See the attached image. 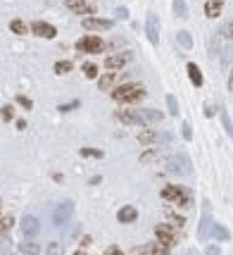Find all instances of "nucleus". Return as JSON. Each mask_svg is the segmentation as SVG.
I'll return each instance as SVG.
<instances>
[{
	"instance_id": "nucleus-1",
	"label": "nucleus",
	"mask_w": 233,
	"mask_h": 255,
	"mask_svg": "<svg viewBox=\"0 0 233 255\" xmlns=\"http://www.w3.org/2000/svg\"><path fill=\"white\" fill-rule=\"evenodd\" d=\"M112 98L117 103H138L145 98V86L143 84H122L119 89L112 91Z\"/></svg>"
},
{
	"instance_id": "nucleus-2",
	"label": "nucleus",
	"mask_w": 233,
	"mask_h": 255,
	"mask_svg": "<svg viewBox=\"0 0 233 255\" xmlns=\"http://www.w3.org/2000/svg\"><path fill=\"white\" fill-rule=\"evenodd\" d=\"M162 198L169 203H176V205H188L191 203V193L181 186H164L162 188Z\"/></svg>"
},
{
	"instance_id": "nucleus-3",
	"label": "nucleus",
	"mask_w": 233,
	"mask_h": 255,
	"mask_svg": "<svg viewBox=\"0 0 233 255\" xmlns=\"http://www.w3.org/2000/svg\"><path fill=\"white\" fill-rule=\"evenodd\" d=\"M191 160L186 155H171L167 160V172L169 174H176V177H183V174H191Z\"/></svg>"
},
{
	"instance_id": "nucleus-4",
	"label": "nucleus",
	"mask_w": 233,
	"mask_h": 255,
	"mask_svg": "<svg viewBox=\"0 0 233 255\" xmlns=\"http://www.w3.org/2000/svg\"><path fill=\"white\" fill-rule=\"evenodd\" d=\"M76 48L81 50V53H103L107 46H105V41L98 36H84L76 41Z\"/></svg>"
},
{
	"instance_id": "nucleus-5",
	"label": "nucleus",
	"mask_w": 233,
	"mask_h": 255,
	"mask_svg": "<svg viewBox=\"0 0 233 255\" xmlns=\"http://www.w3.org/2000/svg\"><path fill=\"white\" fill-rule=\"evenodd\" d=\"M72 212H74V203L72 201L60 203V205L55 208V212H53V224L55 227H64V224L72 219Z\"/></svg>"
},
{
	"instance_id": "nucleus-6",
	"label": "nucleus",
	"mask_w": 233,
	"mask_h": 255,
	"mask_svg": "<svg viewBox=\"0 0 233 255\" xmlns=\"http://www.w3.org/2000/svg\"><path fill=\"white\" fill-rule=\"evenodd\" d=\"M145 34L152 46L160 43V17L155 12H148V17H145Z\"/></svg>"
},
{
	"instance_id": "nucleus-7",
	"label": "nucleus",
	"mask_w": 233,
	"mask_h": 255,
	"mask_svg": "<svg viewBox=\"0 0 233 255\" xmlns=\"http://www.w3.org/2000/svg\"><path fill=\"white\" fill-rule=\"evenodd\" d=\"M212 232V215H210V203L202 205V217H200V227H197V241H205Z\"/></svg>"
},
{
	"instance_id": "nucleus-8",
	"label": "nucleus",
	"mask_w": 233,
	"mask_h": 255,
	"mask_svg": "<svg viewBox=\"0 0 233 255\" xmlns=\"http://www.w3.org/2000/svg\"><path fill=\"white\" fill-rule=\"evenodd\" d=\"M155 236H157V241H160L162 246H174L176 243V232L169 227V224H157V229H155Z\"/></svg>"
},
{
	"instance_id": "nucleus-9",
	"label": "nucleus",
	"mask_w": 233,
	"mask_h": 255,
	"mask_svg": "<svg viewBox=\"0 0 233 255\" xmlns=\"http://www.w3.org/2000/svg\"><path fill=\"white\" fill-rule=\"evenodd\" d=\"M67 7L76 12V15H95V5H93V0H67Z\"/></svg>"
},
{
	"instance_id": "nucleus-10",
	"label": "nucleus",
	"mask_w": 233,
	"mask_h": 255,
	"mask_svg": "<svg viewBox=\"0 0 233 255\" xmlns=\"http://www.w3.org/2000/svg\"><path fill=\"white\" fill-rule=\"evenodd\" d=\"M114 24H112V19H100V17H86L84 19V29H88V31H109Z\"/></svg>"
},
{
	"instance_id": "nucleus-11",
	"label": "nucleus",
	"mask_w": 233,
	"mask_h": 255,
	"mask_svg": "<svg viewBox=\"0 0 233 255\" xmlns=\"http://www.w3.org/2000/svg\"><path fill=\"white\" fill-rule=\"evenodd\" d=\"M41 232V222H38L34 215H26V217H21V234L26 238H34Z\"/></svg>"
},
{
	"instance_id": "nucleus-12",
	"label": "nucleus",
	"mask_w": 233,
	"mask_h": 255,
	"mask_svg": "<svg viewBox=\"0 0 233 255\" xmlns=\"http://www.w3.org/2000/svg\"><path fill=\"white\" fill-rule=\"evenodd\" d=\"M31 31H34V36H38V38H55L57 36V29H55L53 24H48V22H34V24H31Z\"/></svg>"
},
{
	"instance_id": "nucleus-13",
	"label": "nucleus",
	"mask_w": 233,
	"mask_h": 255,
	"mask_svg": "<svg viewBox=\"0 0 233 255\" xmlns=\"http://www.w3.org/2000/svg\"><path fill=\"white\" fill-rule=\"evenodd\" d=\"M131 57H133L131 53H117V55H109L107 60H105V67H107V70H122V67H126V65L131 62Z\"/></svg>"
},
{
	"instance_id": "nucleus-14",
	"label": "nucleus",
	"mask_w": 233,
	"mask_h": 255,
	"mask_svg": "<svg viewBox=\"0 0 233 255\" xmlns=\"http://www.w3.org/2000/svg\"><path fill=\"white\" fill-rule=\"evenodd\" d=\"M117 119L124 122V124H143L138 110H119V112H117Z\"/></svg>"
},
{
	"instance_id": "nucleus-15",
	"label": "nucleus",
	"mask_w": 233,
	"mask_h": 255,
	"mask_svg": "<svg viewBox=\"0 0 233 255\" xmlns=\"http://www.w3.org/2000/svg\"><path fill=\"white\" fill-rule=\"evenodd\" d=\"M136 217H138V210H136L133 205H124V208L119 210V215H117V219H119L122 224H131V222H136Z\"/></svg>"
},
{
	"instance_id": "nucleus-16",
	"label": "nucleus",
	"mask_w": 233,
	"mask_h": 255,
	"mask_svg": "<svg viewBox=\"0 0 233 255\" xmlns=\"http://www.w3.org/2000/svg\"><path fill=\"white\" fill-rule=\"evenodd\" d=\"M138 112H141V119H143V124H148V122H162V119H164V115H162L160 110L141 108Z\"/></svg>"
},
{
	"instance_id": "nucleus-17",
	"label": "nucleus",
	"mask_w": 233,
	"mask_h": 255,
	"mask_svg": "<svg viewBox=\"0 0 233 255\" xmlns=\"http://www.w3.org/2000/svg\"><path fill=\"white\" fill-rule=\"evenodd\" d=\"M221 7H224V0H207V5H205V15L210 19H216L221 15Z\"/></svg>"
},
{
	"instance_id": "nucleus-18",
	"label": "nucleus",
	"mask_w": 233,
	"mask_h": 255,
	"mask_svg": "<svg viewBox=\"0 0 233 255\" xmlns=\"http://www.w3.org/2000/svg\"><path fill=\"white\" fill-rule=\"evenodd\" d=\"M186 70H188V76H191L193 86L200 89V86H202V72L197 70V65H195V62H188V67H186Z\"/></svg>"
},
{
	"instance_id": "nucleus-19",
	"label": "nucleus",
	"mask_w": 233,
	"mask_h": 255,
	"mask_svg": "<svg viewBox=\"0 0 233 255\" xmlns=\"http://www.w3.org/2000/svg\"><path fill=\"white\" fill-rule=\"evenodd\" d=\"M231 60H233V41L226 43L224 50H221V70H229L231 67Z\"/></svg>"
},
{
	"instance_id": "nucleus-20",
	"label": "nucleus",
	"mask_w": 233,
	"mask_h": 255,
	"mask_svg": "<svg viewBox=\"0 0 233 255\" xmlns=\"http://www.w3.org/2000/svg\"><path fill=\"white\" fill-rule=\"evenodd\" d=\"M19 251H21V255H38L41 253V246H38L36 241H24Z\"/></svg>"
},
{
	"instance_id": "nucleus-21",
	"label": "nucleus",
	"mask_w": 233,
	"mask_h": 255,
	"mask_svg": "<svg viewBox=\"0 0 233 255\" xmlns=\"http://www.w3.org/2000/svg\"><path fill=\"white\" fill-rule=\"evenodd\" d=\"M176 41H179V46L183 50H191V48H193V36H191L188 31H179V34H176Z\"/></svg>"
},
{
	"instance_id": "nucleus-22",
	"label": "nucleus",
	"mask_w": 233,
	"mask_h": 255,
	"mask_svg": "<svg viewBox=\"0 0 233 255\" xmlns=\"http://www.w3.org/2000/svg\"><path fill=\"white\" fill-rule=\"evenodd\" d=\"M216 241H229V232H226V227H221V224H212V232H210Z\"/></svg>"
},
{
	"instance_id": "nucleus-23",
	"label": "nucleus",
	"mask_w": 233,
	"mask_h": 255,
	"mask_svg": "<svg viewBox=\"0 0 233 255\" xmlns=\"http://www.w3.org/2000/svg\"><path fill=\"white\" fill-rule=\"evenodd\" d=\"M219 112H221V124H224V129H226V134L229 136H233V122H231V117H229V110L224 108H219Z\"/></svg>"
},
{
	"instance_id": "nucleus-24",
	"label": "nucleus",
	"mask_w": 233,
	"mask_h": 255,
	"mask_svg": "<svg viewBox=\"0 0 233 255\" xmlns=\"http://www.w3.org/2000/svg\"><path fill=\"white\" fill-rule=\"evenodd\" d=\"M155 139H157V134H155L152 129H145V131H141V134H138V141H141L143 146H150V143H155Z\"/></svg>"
},
{
	"instance_id": "nucleus-25",
	"label": "nucleus",
	"mask_w": 233,
	"mask_h": 255,
	"mask_svg": "<svg viewBox=\"0 0 233 255\" xmlns=\"http://www.w3.org/2000/svg\"><path fill=\"white\" fill-rule=\"evenodd\" d=\"M114 81H117V76H114V74L109 72V74H105V76H100V81H98V86H100V91H109Z\"/></svg>"
},
{
	"instance_id": "nucleus-26",
	"label": "nucleus",
	"mask_w": 233,
	"mask_h": 255,
	"mask_svg": "<svg viewBox=\"0 0 233 255\" xmlns=\"http://www.w3.org/2000/svg\"><path fill=\"white\" fill-rule=\"evenodd\" d=\"M174 15L181 19L188 17V5H186V0H174Z\"/></svg>"
},
{
	"instance_id": "nucleus-27",
	"label": "nucleus",
	"mask_w": 233,
	"mask_h": 255,
	"mask_svg": "<svg viewBox=\"0 0 233 255\" xmlns=\"http://www.w3.org/2000/svg\"><path fill=\"white\" fill-rule=\"evenodd\" d=\"M10 29H12L15 34H19V36L26 34V24H24L21 19H12V22H10Z\"/></svg>"
},
{
	"instance_id": "nucleus-28",
	"label": "nucleus",
	"mask_w": 233,
	"mask_h": 255,
	"mask_svg": "<svg viewBox=\"0 0 233 255\" xmlns=\"http://www.w3.org/2000/svg\"><path fill=\"white\" fill-rule=\"evenodd\" d=\"M55 72H57V74H67V72H72V62H67V60H60V62L55 65Z\"/></svg>"
},
{
	"instance_id": "nucleus-29",
	"label": "nucleus",
	"mask_w": 233,
	"mask_h": 255,
	"mask_svg": "<svg viewBox=\"0 0 233 255\" xmlns=\"http://www.w3.org/2000/svg\"><path fill=\"white\" fill-rule=\"evenodd\" d=\"M167 108H169V115H179V103H176V98L174 95H167Z\"/></svg>"
},
{
	"instance_id": "nucleus-30",
	"label": "nucleus",
	"mask_w": 233,
	"mask_h": 255,
	"mask_svg": "<svg viewBox=\"0 0 233 255\" xmlns=\"http://www.w3.org/2000/svg\"><path fill=\"white\" fill-rule=\"evenodd\" d=\"M224 38H229V41H233V22H226L224 26H221V31H219Z\"/></svg>"
},
{
	"instance_id": "nucleus-31",
	"label": "nucleus",
	"mask_w": 233,
	"mask_h": 255,
	"mask_svg": "<svg viewBox=\"0 0 233 255\" xmlns=\"http://www.w3.org/2000/svg\"><path fill=\"white\" fill-rule=\"evenodd\" d=\"M84 74H86L88 79H95V76H98V67H95L93 62H86V65H84Z\"/></svg>"
},
{
	"instance_id": "nucleus-32",
	"label": "nucleus",
	"mask_w": 233,
	"mask_h": 255,
	"mask_svg": "<svg viewBox=\"0 0 233 255\" xmlns=\"http://www.w3.org/2000/svg\"><path fill=\"white\" fill-rule=\"evenodd\" d=\"M81 155H84V158H103V150H95V148H81Z\"/></svg>"
},
{
	"instance_id": "nucleus-33",
	"label": "nucleus",
	"mask_w": 233,
	"mask_h": 255,
	"mask_svg": "<svg viewBox=\"0 0 233 255\" xmlns=\"http://www.w3.org/2000/svg\"><path fill=\"white\" fill-rule=\"evenodd\" d=\"M181 134H183V139H186V141H191V139H193V129H191V124H188V122H183Z\"/></svg>"
},
{
	"instance_id": "nucleus-34",
	"label": "nucleus",
	"mask_w": 233,
	"mask_h": 255,
	"mask_svg": "<svg viewBox=\"0 0 233 255\" xmlns=\"http://www.w3.org/2000/svg\"><path fill=\"white\" fill-rule=\"evenodd\" d=\"M48 255H62V246H60L57 241H53V243L48 246Z\"/></svg>"
},
{
	"instance_id": "nucleus-35",
	"label": "nucleus",
	"mask_w": 233,
	"mask_h": 255,
	"mask_svg": "<svg viewBox=\"0 0 233 255\" xmlns=\"http://www.w3.org/2000/svg\"><path fill=\"white\" fill-rule=\"evenodd\" d=\"M12 222H15L12 217H2L0 219V232H7V229L12 227Z\"/></svg>"
},
{
	"instance_id": "nucleus-36",
	"label": "nucleus",
	"mask_w": 233,
	"mask_h": 255,
	"mask_svg": "<svg viewBox=\"0 0 233 255\" xmlns=\"http://www.w3.org/2000/svg\"><path fill=\"white\" fill-rule=\"evenodd\" d=\"M7 251H10V238H0V255H7Z\"/></svg>"
},
{
	"instance_id": "nucleus-37",
	"label": "nucleus",
	"mask_w": 233,
	"mask_h": 255,
	"mask_svg": "<svg viewBox=\"0 0 233 255\" xmlns=\"http://www.w3.org/2000/svg\"><path fill=\"white\" fill-rule=\"evenodd\" d=\"M17 103L24 110H31V108H34V105H31V100H29V98H24V95H17Z\"/></svg>"
},
{
	"instance_id": "nucleus-38",
	"label": "nucleus",
	"mask_w": 233,
	"mask_h": 255,
	"mask_svg": "<svg viewBox=\"0 0 233 255\" xmlns=\"http://www.w3.org/2000/svg\"><path fill=\"white\" fill-rule=\"evenodd\" d=\"M205 255H221V251H219L216 246H207V248H205Z\"/></svg>"
},
{
	"instance_id": "nucleus-39",
	"label": "nucleus",
	"mask_w": 233,
	"mask_h": 255,
	"mask_svg": "<svg viewBox=\"0 0 233 255\" xmlns=\"http://www.w3.org/2000/svg\"><path fill=\"white\" fill-rule=\"evenodd\" d=\"M2 119H7V122L12 119V108H10V105H7V108H2Z\"/></svg>"
},
{
	"instance_id": "nucleus-40",
	"label": "nucleus",
	"mask_w": 233,
	"mask_h": 255,
	"mask_svg": "<svg viewBox=\"0 0 233 255\" xmlns=\"http://www.w3.org/2000/svg\"><path fill=\"white\" fill-rule=\"evenodd\" d=\"M117 17L126 19V17H128V10H126V7H117Z\"/></svg>"
},
{
	"instance_id": "nucleus-41",
	"label": "nucleus",
	"mask_w": 233,
	"mask_h": 255,
	"mask_svg": "<svg viewBox=\"0 0 233 255\" xmlns=\"http://www.w3.org/2000/svg\"><path fill=\"white\" fill-rule=\"evenodd\" d=\"M152 160H155V153H145L143 158H141V162H145V164L152 162Z\"/></svg>"
},
{
	"instance_id": "nucleus-42",
	"label": "nucleus",
	"mask_w": 233,
	"mask_h": 255,
	"mask_svg": "<svg viewBox=\"0 0 233 255\" xmlns=\"http://www.w3.org/2000/svg\"><path fill=\"white\" fill-rule=\"evenodd\" d=\"M105 255H124V253H122L117 246H112V248H107V253H105Z\"/></svg>"
},
{
	"instance_id": "nucleus-43",
	"label": "nucleus",
	"mask_w": 233,
	"mask_h": 255,
	"mask_svg": "<svg viewBox=\"0 0 233 255\" xmlns=\"http://www.w3.org/2000/svg\"><path fill=\"white\" fill-rule=\"evenodd\" d=\"M74 108H79V100H74L72 105H62L60 110H62V112H67V110H74Z\"/></svg>"
},
{
	"instance_id": "nucleus-44",
	"label": "nucleus",
	"mask_w": 233,
	"mask_h": 255,
	"mask_svg": "<svg viewBox=\"0 0 233 255\" xmlns=\"http://www.w3.org/2000/svg\"><path fill=\"white\" fill-rule=\"evenodd\" d=\"M133 255H148V251H145V248H136V253Z\"/></svg>"
},
{
	"instance_id": "nucleus-45",
	"label": "nucleus",
	"mask_w": 233,
	"mask_h": 255,
	"mask_svg": "<svg viewBox=\"0 0 233 255\" xmlns=\"http://www.w3.org/2000/svg\"><path fill=\"white\" fill-rule=\"evenodd\" d=\"M229 89L233 91V72H231V79H229Z\"/></svg>"
},
{
	"instance_id": "nucleus-46",
	"label": "nucleus",
	"mask_w": 233,
	"mask_h": 255,
	"mask_svg": "<svg viewBox=\"0 0 233 255\" xmlns=\"http://www.w3.org/2000/svg\"><path fill=\"white\" fill-rule=\"evenodd\" d=\"M76 255H88V253H84V251H79V253H76Z\"/></svg>"
}]
</instances>
